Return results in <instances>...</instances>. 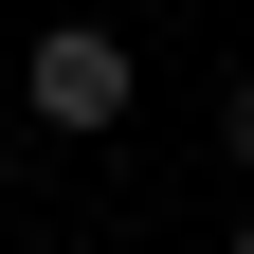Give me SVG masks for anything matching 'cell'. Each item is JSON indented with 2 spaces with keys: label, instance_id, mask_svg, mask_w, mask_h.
Returning <instances> with one entry per match:
<instances>
[{
  "label": "cell",
  "instance_id": "1",
  "mask_svg": "<svg viewBox=\"0 0 254 254\" xmlns=\"http://www.w3.org/2000/svg\"><path fill=\"white\" fill-rule=\"evenodd\" d=\"M18 91H37V127H109L127 109V37L109 18H55V37L18 55Z\"/></svg>",
  "mask_w": 254,
  "mask_h": 254
},
{
  "label": "cell",
  "instance_id": "2",
  "mask_svg": "<svg viewBox=\"0 0 254 254\" xmlns=\"http://www.w3.org/2000/svg\"><path fill=\"white\" fill-rule=\"evenodd\" d=\"M218 145H236V164H254V73H236V91H218Z\"/></svg>",
  "mask_w": 254,
  "mask_h": 254
},
{
  "label": "cell",
  "instance_id": "3",
  "mask_svg": "<svg viewBox=\"0 0 254 254\" xmlns=\"http://www.w3.org/2000/svg\"><path fill=\"white\" fill-rule=\"evenodd\" d=\"M236 254H254V236H236Z\"/></svg>",
  "mask_w": 254,
  "mask_h": 254
}]
</instances>
